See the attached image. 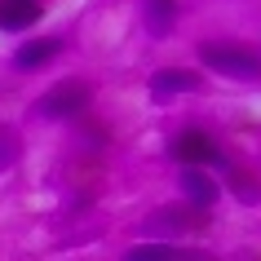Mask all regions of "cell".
I'll return each instance as SVG.
<instances>
[{
  "instance_id": "1",
  "label": "cell",
  "mask_w": 261,
  "mask_h": 261,
  "mask_svg": "<svg viewBox=\"0 0 261 261\" xmlns=\"http://www.w3.org/2000/svg\"><path fill=\"white\" fill-rule=\"evenodd\" d=\"M168 155H173L177 164H186V168L221 164V151H217V142H213V133H204V128H181L177 138L168 142Z\"/></svg>"
},
{
  "instance_id": "2",
  "label": "cell",
  "mask_w": 261,
  "mask_h": 261,
  "mask_svg": "<svg viewBox=\"0 0 261 261\" xmlns=\"http://www.w3.org/2000/svg\"><path fill=\"white\" fill-rule=\"evenodd\" d=\"M204 62L213 71H221V75H234V80L261 71V58L248 54V49H234V44H204Z\"/></svg>"
},
{
  "instance_id": "3",
  "label": "cell",
  "mask_w": 261,
  "mask_h": 261,
  "mask_svg": "<svg viewBox=\"0 0 261 261\" xmlns=\"http://www.w3.org/2000/svg\"><path fill=\"white\" fill-rule=\"evenodd\" d=\"M84 102H89V84L62 80L54 93L40 97V115H75V111H84Z\"/></svg>"
},
{
  "instance_id": "4",
  "label": "cell",
  "mask_w": 261,
  "mask_h": 261,
  "mask_svg": "<svg viewBox=\"0 0 261 261\" xmlns=\"http://www.w3.org/2000/svg\"><path fill=\"white\" fill-rule=\"evenodd\" d=\"M40 14H44L40 0H0V27H5V31H22V27H31Z\"/></svg>"
},
{
  "instance_id": "5",
  "label": "cell",
  "mask_w": 261,
  "mask_h": 261,
  "mask_svg": "<svg viewBox=\"0 0 261 261\" xmlns=\"http://www.w3.org/2000/svg\"><path fill=\"white\" fill-rule=\"evenodd\" d=\"M58 54H62V40H58V36H49V40H31V44L18 49V67H44V62L58 58Z\"/></svg>"
},
{
  "instance_id": "6",
  "label": "cell",
  "mask_w": 261,
  "mask_h": 261,
  "mask_svg": "<svg viewBox=\"0 0 261 261\" xmlns=\"http://www.w3.org/2000/svg\"><path fill=\"white\" fill-rule=\"evenodd\" d=\"M142 9H146V22H151L155 36H164L168 22L177 18V5H173V0H142Z\"/></svg>"
},
{
  "instance_id": "7",
  "label": "cell",
  "mask_w": 261,
  "mask_h": 261,
  "mask_svg": "<svg viewBox=\"0 0 261 261\" xmlns=\"http://www.w3.org/2000/svg\"><path fill=\"white\" fill-rule=\"evenodd\" d=\"M128 261H177V252L173 248H133Z\"/></svg>"
},
{
  "instance_id": "8",
  "label": "cell",
  "mask_w": 261,
  "mask_h": 261,
  "mask_svg": "<svg viewBox=\"0 0 261 261\" xmlns=\"http://www.w3.org/2000/svg\"><path fill=\"white\" fill-rule=\"evenodd\" d=\"M186 191H191L195 199H199V204L217 199V186H204V177H199V173H191V177H186Z\"/></svg>"
}]
</instances>
